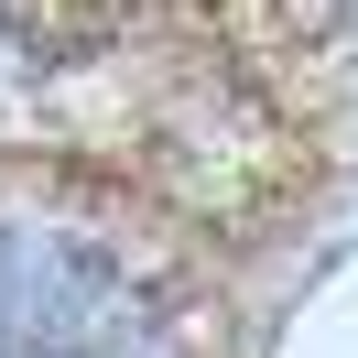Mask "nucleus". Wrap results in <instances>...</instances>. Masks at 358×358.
Masks as SVG:
<instances>
[{"label": "nucleus", "instance_id": "f257e3e1", "mask_svg": "<svg viewBox=\"0 0 358 358\" xmlns=\"http://www.w3.org/2000/svg\"><path fill=\"white\" fill-rule=\"evenodd\" d=\"M0 358H163V336L98 239L0 228Z\"/></svg>", "mask_w": 358, "mask_h": 358}]
</instances>
